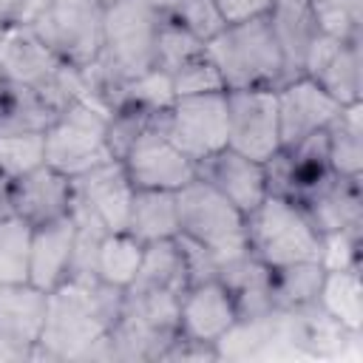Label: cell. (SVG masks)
<instances>
[{
  "label": "cell",
  "mask_w": 363,
  "mask_h": 363,
  "mask_svg": "<svg viewBox=\"0 0 363 363\" xmlns=\"http://www.w3.org/2000/svg\"><path fill=\"white\" fill-rule=\"evenodd\" d=\"M0 74L11 82L37 88L60 111L74 99L85 102L79 68L62 62L26 23H6L0 28Z\"/></svg>",
  "instance_id": "cell-4"
},
{
  "label": "cell",
  "mask_w": 363,
  "mask_h": 363,
  "mask_svg": "<svg viewBox=\"0 0 363 363\" xmlns=\"http://www.w3.org/2000/svg\"><path fill=\"white\" fill-rule=\"evenodd\" d=\"M179 301L173 292H122V309L108 332V360L159 363L179 335Z\"/></svg>",
  "instance_id": "cell-3"
},
{
  "label": "cell",
  "mask_w": 363,
  "mask_h": 363,
  "mask_svg": "<svg viewBox=\"0 0 363 363\" xmlns=\"http://www.w3.org/2000/svg\"><path fill=\"white\" fill-rule=\"evenodd\" d=\"M173 99H176V94H173L170 74H164L159 68H150V71L122 82L113 108L130 105V108H139V111H147V113H162L173 105Z\"/></svg>",
  "instance_id": "cell-32"
},
{
  "label": "cell",
  "mask_w": 363,
  "mask_h": 363,
  "mask_svg": "<svg viewBox=\"0 0 363 363\" xmlns=\"http://www.w3.org/2000/svg\"><path fill=\"white\" fill-rule=\"evenodd\" d=\"M94 3H99L102 9H108V6H113V3H119V0H94Z\"/></svg>",
  "instance_id": "cell-44"
},
{
  "label": "cell",
  "mask_w": 363,
  "mask_h": 363,
  "mask_svg": "<svg viewBox=\"0 0 363 363\" xmlns=\"http://www.w3.org/2000/svg\"><path fill=\"white\" fill-rule=\"evenodd\" d=\"M162 360H218V352L213 343H201V340H190L184 335H176L173 343L164 349Z\"/></svg>",
  "instance_id": "cell-39"
},
{
  "label": "cell",
  "mask_w": 363,
  "mask_h": 363,
  "mask_svg": "<svg viewBox=\"0 0 363 363\" xmlns=\"http://www.w3.org/2000/svg\"><path fill=\"white\" fill-rule=\"evenodd\" d=\"M187 286H190V275H187V261H184V250H182L179 238H164V241L145 244L142 264H139L136 278L130 281L128 289L130 292L184 295Z\"/></svg>",
  "instance_id": "cell-22"
},
{
  "label": "cell",
  "mask_w": 363,
  "mask_h": 363,
  "mask_svg": "<svg viewBox=\"0 0 363 363\" xmlns=\"http://www.w3.org/2000/svg\"><path fill=\"white\" fill-rule=\"evenodd\" d=\"M125 230L142 244L176 238L179 235L176 190H133Z\"/></svg>",
  "instance_id": "cell-24"
},
{
  "label": "cell",
  "mask_w": 363,
  "mask_h": 363,
  "mask_svg": "<svg viewBox=\"0 0 363 363\" xmlns=\"http://www.w3.org/2000/svg\"><path fill=\"white\" fill-rule=\"evenodd\" d=\"M318 306L343 323L349 332L363 329V289L360 269H326L318 292Z\"/></svg>",
  "instance_id": "cell-26"
},
{
  "label": "cell",
  "mask_w": 363,
  "mask_h": 363,
  "mask_svg": "<svg viewBox=\"0 0 363 363\" xmlns=\"http://www.w3.org/2000/svg\"><path fill=\"white\" fill-rule=\"evenodd\" d=\"M150 128L162 130L196 164L227 147V96L193 94L176 96L173 105L153 116Z\"/></svg>",
  "instance_id": "cell-9"
},
{
  "label": "cell",
  "mask_w": 363,
  "mask_h": 363,
  "mask_svg": "<svg viewBox=\"0 0 363 363\" xmlns=\"http://www.w3.org/2000/svg\"><path fill=\"white\" fill-rule=\"evenodd\" d=\"M167 14L204 43L227 26L216 0H167Z\"/></svg>",
  "instance_id": "cell-36"
},
{
  "label": "cell",
  "mask_w": 363,
  "mask_h": 363,
  "mask_svg": "<svg viewBox=\"0 0 363 363\" xmlns=\"http://www.w3.org/2000/svg\"><path fill=\"white\" fill-rule=\"evenodd\" d=\"M360 43L363 40H346L335 48V54L326 60V65L312 77L332 99L340 105L363 102V85H360Z\"/></svg>",
  "instance_id": "cell-27"
},
{
  "label": "cell",
  "mask_w": 363,
  "mask_h": 363,
  "mask_svg": "<svg viewBox=\"0 0 363 363\" xmlns=\"http://www.w3.org/2000/svg\"><path fill=\"white\" fill-rule=\"evenodd\" d=\"M156 113L130 108V105H119L108 113V150L113 159H122L128 153V147L136 142V136L150 128Z\"/></svg>",
  "instance_id": "cell-37"
},
{
  "label": "cell",
  "mask_w": 363,
  "mask_h": 363,
  "mask_svg": "<svg viewBox=\"0 0 363 363\" xmlns=\"http://www.w3.org/2000/svg\"><path fill=\"white\" fill-rule=\"evenodd\" d=\"M179 204V235L196 241L218 264L244 255L247 247V216L227 201L204 179H193L176 190Z\"/></svg>",
  "instance_id": "cell-6"
},
{
  "label": "cell",
  "mask_w": 363,
  "mask_h": 363,
  "mask_svg": "<svg viewBox=\"0 0 363 363\" xmlns=\"http://www.w3.org/2000/svg\"><path fill=\"white\" fill-rule=\"evenodd\" d=\"M31 224L17 216H0V284H26L31 261Z\"/></svg>",
  "instance_id": "cell-30"
},
{
  "label": "cell",
  "mask_w": 363,
  "mask_h": 363,
  "mask_svg": "<svg viewBox=\"0 0 363 363\" xmlns=\"http://www.w3.org/2000/svg\"><path fill=\"white\" fill-rule=\"evenodd\" d=\"M170 82H173V94H176V96L221 94V91H227V88H224V79H221L216 62L207 57V51H201L199 57L187 60L182 68H176V71L170 74Z\"/></svg>",
  "instance_id": "cell-35"
},
{
  "label": "cell",
  "mask_w": 363,
  "mask_h": 363,
  "mask_svg": "<svg viewBox=\"0 0 363 363\" xmlns=\"http://www.w3.org/2000/svg\"><path fill=\"white\" fill-rule=\"evenodd\" d=\"M196 170H199V179L213 184L244 216H250L269 196L264 162L250 159V156H244L233 147H224V150L213 153L210 159L199 162Z\"/></svg>",
  "instance_id": "cell-15"
},
{
  "label": "cell",
  "mask_w": 363,
  "mask_h": 363,
  "mask_svg": "<svg viewBox=\"0 0 363 363\" xmlns=\"http://www.w3.org/2000/svg\"><path fill=\"white\" fill-rule=\"evenodd\" d=\"M0 28H3V23H0Z\"/></svg>",
  "instance_id": "cell-46"
},
{
  "label": "cell",
  "mask_w": 363,
  "mask_h": 363,
  "mask_svg": "<svg viewBox=\"0 0 363 363\" xmlns=\"http://www.w3.org/2000/svg\"><path fill=\"white\" fill-rule=\"evenodd\" d=\"M74 199V179L51 164H40L31 173L9 182V213L31 227L65 218Z\"/></svg>",
  "instance_id": "cell-14"
},
{
  "label": "cell",
  "mask_w": 363,
  "mask_h": 363,
  "mask_svg": "<svg viewBox=\"0 0 363 363\" xmlns=\"http://www.w3.org/2000/svg\"><path fill=\"white\" fill-rule=\"evenodd\" d=\"M6 360H31V352H26V349L0 337V363H6Z\"/></svg>",
  "instance_id": "cell-41"
},
{
  "label": "cell",
  "mask_w": 363,
  "mask_h": 363,
  "mask_svg": "<svg viewBox=\"0 0 363 363\" xmlns=\"http://www.w3.org/2000/svg\"><path fill=\"white\" fill-rule=\"evenodd\" d=\"M111 159L108 113L91 102L74 99L45 128V164L57 167L71 179Z\"/></svg>",
  "instance_id": "cell-7"
},
{
  "label": "cell",
  "mask_w": 363,
  "mask_h": 363,
  "mask_svg": "<svg viewBox=\"0 0 363 363\" xmlns=\"http://www.w3.org/2000/svg\"><path fill=\"white\" fill-rule=\"evenodd\" d=\"M133 190L136 187L130 184L119 159L102 162L74 179V196L102 221L108 233H122L128 227Z\"/></svg>",
  "instance_id": "cell-17"
},
{
  "label": "cell",
  "mask_w": 363,
  "mask_h": 363,
  "mask_svg": "<svg viewBox=\"0 0 363 363\" xmlns=\"http://www.w3.org/2000/svg\"><path fill=\"white\" fill-rule=\"evenodd\" d=\"M0 79H3V74H0Z\"/></svg>",
  "instance_id": "cell-45"
},
{
  "label": "cell",
  "mask_w": 363,
  "mask_h": 363,
  "mask_svg": "<svg viewBox=\"0 0 363 363\" xmlns=\"http://www.w3.org/2000/svg\"><path fill=\"white\" fill-rule=\"evenodd\" d=\"M74 221L71 216L40 224L31 230V261H28V284L43 292L57 289L71 272L74 252Z\"/></svg>",
  "instance_id": "cell-18"
},
{
  "label": "cell",
  "mask_w": 363,
  "mask_h": 363,
  "mask_svg": "<svg viewBox=\"0 0 363 363\" xmlns=\"http://www.w3.org/2000/svg\"><path fill=\"white\" fill-rule=\"evenodd\" d=\"M60 108L37 88L0 79V136L3 133H45Z\"/></svg>",
  "instance_id": "cell-23"
},
{
  "label": "cell",
  "mask_w": 363,
  "mask_h": 363,
  "mask_svg": "<svg viewBox=\"0 0 363 363\" xmlns=\"http://www.w3.org/2000/svg\"><path fill=\"white\" fill-rule=\"evenodd\" d=\"M0 216H9V179L0 173Z\"/></svg>",
  "instance_id": "cell-43"
},
{
  "label": "cell",
  "mask_w": 363,
  "mask_h": 363,
  "mask_svg": "<svg viewBox=\"0 0 363 363\" xmlns=\"http://www.w3.org/2000/svg\"><path fill=\"white\" fill-rule=\"evenodd\" d=\"M28 26L62 62L88 68L102 51L105 9L94 0H48Z\"/></svg>",
  "instance_id": "cell-8"
},
{
  "label": "cell",
  "mask_w": 363,
  "mask_h": 363,
  "mask_svg": "<svg viewBox=\"0 0 363 363\" xmlns=\"http://www.w3.org/2000/svg\"><path fill=\"white\" fill-rule=\"evenodd\" d=\"M292 201L303 207L318 233H363V187L360 179L340 176L335 170L323 173L318 182L303 187Z\"/></svg>",
  "instance_id": "cell-13"
},
{
  "label": "cell",
  "mask_w": 363,
  "mask_h": 363,
  "mask_svg": "<svg viewBox=\"0 0 363 363\" xmlns=\"http://www.w3.org/2000/svg\"><path fill=\"white\" fill-rule=\"evenodd\" d=\"M320 34L335 40H363V0H306Z\"/></svg>",
  "instance_id": "cell-33"
},
{
  "label": "cell",
  "mask_w": 363,
  "mask_h": 363,
  "mask_svg": "<svg viewBox=\"0 0 363 363\" xmlns=\"http://www.w3.org/2000/svg\"><path fill=\"white\" fill-rule=\"evenodd\" d=\"M275 99H278V133L284 150H292L306 136L326 130L329 122L343 108L312 77L286 79L284 85L275 88Z\"/></svg>",
  "instance_id": "cell-12"
},
{
  "label": "cell",
  "mask_w": 363,
  "mask_h": 363,
  "mask_svg": "<svg viewBox=\"0 0 363 363\" xmlns=\"http://www.w3.org/2000/svg\"><path fill=\"white\" fill-rule=\"evenodd\" d=\"M122 292L99 275H71L48 292L45 320L31 360H91L122 309Z\"/></svg>",
  "instance_id": "cell-1"
},
{
  "label": "cell",
  "mask_w": 363,
  "mask_h": 363,
  "mask_svg": "<svg viewBox=\"0 0 363 363\" xmlns=\"http://www.w3.org/2000/svg\"><path fill=\"white\" fill-rule=\"evenodd\" d=\"M204 51V40H199L193 31H187L179 20H173L170 14H164L159 34H156V48H153V68L173 74L176 68H182L187 60L199 57Z\"/></svg>",
  "instance_id": "cell-31"
},
{
  "label": "cell",
  "mask_w": 363,
  "mask_h": 363,
  "mask_svg": "<svg viewBox=\"0 0 363 363\" xmlns=\"http://www.w3.org/2000/svg\"><path fill=\"white\" fill-rule=\"evenodd\" d=\"M45 164V133H3L0 136V173L14 182L34 167Z\"/></svg>",
  "instance_id": "cell-34"
},
{
  "label": "cell",
  "mask_w": 363,
  "mask_h": 363,
  "mask_svg": "<svg viewBox=\"0 0 363 363\" xmlns=\"http://www.w3.org/2000/svg\"><path fill=\"white\" fill-rule=\"evenodd\" d=\"M238 320L233 295L218 278L190 284L179 301V335L201 343H218L221 335Z\"/></svg>",
  "instance_id": "cell-16"
},
{
  "label": "cell",
  "mask_w": 363,
  "mask_h": 363,
  "mask_svg": "<svg viewBox=\"0 0 363 363\" xmlns=\"http://www.w3.org/2000/svg\"><path fill=\"white\" fill-rule=\"evenodd\" d=\"M247 247L269 269L320 261V233L312 218L298 201L272 193L247 216Z\"/></svg>",
  "instance_id": "cell-5"
},
{
  "label": "cell",
  "mask_w": 363,
  "mask_h": 363,
  "mask_svg": "<svg viewBox=\"0 0 363 363\" xmlns=\"http://www.w3.org/2000/svg\"><path fill=\"white\" fill-rule=\"evenodd\" d=\"M363 102L343 105L326 128L329 167L340 176L363 179Z\"/></svg>",
  "instance_id": "cell-25"
},
{
  "label": "cell",
  "mask_w": 363,
  "mask_h": 363,
  "mask_svg": "<svg viewBox=\"0 0 363 363\" xmlns=\"http://www.w3.org/2000/svg\"><path fill=\"white\" fill-rule=\"evenodd\" d=\"M267 17H269L272 34H275V40L281 45V54H284L286 79L303 77L306 54H309L312 43L320 34L309 3L306 0H272Z\"/></svg>",
  "instance_id": "cell-21"
},
{
  "label": "cell",
  "mask_w": 363,
  "mask_h": 363,
  "mask_svg": "<svg viewBox=\"0 0 363 363\" xmlns=\"http://www.w3.org/2000/svg\"><path fill=\"white\" fill-rule=\"evenodd\" d=\"M224 23H241L252 17H264L272 6V0H216Z\"/></svg>",
  "instance_id": "cell-40"
},
{
  "label": "cell",
  "mask_w": 363,
  "mask_h": 363,
  "mask_svg": "<svg viewBox=\"0 0 363 363\" xmlns=\"http://www.w3.org/2000/svg\"><path fill=\"white\" fill-rule=\"evenodd\" d=\"M360 235L363 233H323L320 235V267L323 269H360Z\"/></svg>",
  "instance_id": "cell-38"
},
{
  "label": "cell",
  "mask_w": 363,
  "mask_h": 363,
  "mask_svg": "<svg viewBox=\"0 0 363 363\" xmlns=\"http://www.w3.org/2000/svg\"><path fill=\"white\" fill-rule=\"evenodd\" d=\"M48 292L34 284H0V337L31 352L40 340L45 320Z\"/></svg>",
  "instance_id": "cell-19"
},
{
  "label": "cell",
  "mask_w": 363,
  "mask_h": 363,
  "mask_svg": "<svg viewBox=\"0 0 363 363\" xmlns=\"http://www.w3.org/2000/svg\"><path fill=\"white\" fill-rule=\"evenodd\" d=\"M204 51L216 62L227 91L278 88L286 82L284 54L267 14L227 23L216 37L204 43Z\"/></svg>",
  "instance_id": "cell-2"
},
{
  "label": "cell",
  "mask_w": 363,
  "mask_h": 363,
  "mask_svg": "<svg viewBox=\"0 0 363 363\" xmlns=\"http://www.w3.org/2000/svg\"><path fill=\"white\" fill-rule=\"evenodd\" d=\"M119 162L136 190H179L199 176L196 162L156 128H145Z\"/></svg>",
  "instance_id": "cell-11"
},
{
  "label": "cell",
  "mask_w": 363,
  "mask_h": 363,
  "mask_svg": "<svg viewBox=\"0 0 363 363\" xmlns=\"http://www.w3.org/2000/svg\"><path fill=\"white\" fill-rule=\"evenodd\" d=\"M227 96V147L267 162L281 150L275 88L224 91Z\"/></svg>",
  "instance_id": "cell-10"
},
{
  "label": "cell",
  "mask_w": 363,
  "mask_h": 363,
  "mask_svg": "<svg viewBox=\"0 0 363 363\" xmlns=\"http://www.w3.org/2000/svg\"><path fill=\"white\" fill-rule=\"evenodd\" d=\"M142 255H145V244L136 241L128 230L108 233L96 252V275L116 289H128L130 281L136 278Z\"/></svg>",
  "instance_id": "cell-29"
},
{
  "label": "cell",
  "mask_w": 363,
  "mask_h": 363,
  "mask_svg": "<svg viewBox=\"0 0 363 363\" xmlns=\"http://www.w3.org/2000/svg\"><path fill=\"white\" fill-rule=\"evenodd\" d=\"M23 0H0V23H14L17 20V11H20Z\"/></svg>",
  "instance_id": "cell-42"
},
{
  "label": "cell",
  "mask_w": 363,
  "mask_h": 363,
  "mask_svg": "<svg viewBox=\"0 0 363 363\" xmlns=\"http://www.w3.org/2000/svg\"><path fill=\"white\" fill-rule=\"evenodd\" d=\"M216 278L233 295L238 318H261L275 309L272 303V269L261 264L250 250L238 258L218 264Z\"/></svg>",
  "instance_id": "cell-20"
},
{
  "label": "cell",
  "mask_w": 363,
  "mask_h": 363,
  "mask_svg": "<svg viewBox=\"0 0 363 363\" xmlns=\"http://www.w3.org/2000/svg\"><path fill=\"white\" fill-rule=\"evenodd\" d=\"M320 261H303L272 269V303L275 309H303L318 303V292L323 284Z\"/></svg>",
  "instance_id": "cell-28"
}]
</instances>
